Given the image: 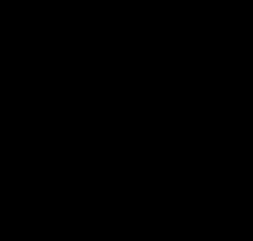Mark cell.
Instances as JSON below:
<instances>
[]
</instances>
